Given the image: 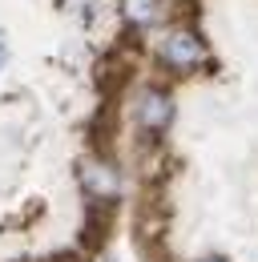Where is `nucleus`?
<instances>
[{
  "mask_svg": "<svg viewBox=\"0 0 258 262\" xmlns=\"http://www.w3.org/2000/svg\"><path fill=\"white\" fill-rule=\"evenodd\" d=\"M158 61L169 73H193L198 65H206V45L190 29H169L158 45Z\"/></svg>",
  "mask_w": 258,
  "mask_h": 262,
  "instance_id": "1",
  "label": "nucleus"
},
{
  "mask_svg": "<svg viewBox=\"0 0 258 262\" xmlns=\"http://www.w3.org/2000/svg\"><path fill=\"white\" fill-rule=\"evenodd\" d=\"M77 182L89 202H117L121 194V178H117V165H109L105 158H89V162L77 165Z\"/></svg>",
  "mask_w": 258,
  "mask_h": 262,
  "instance_id": "2",
  "label": "nucleus"
},
{
  "mask_svg": "<svg viewBox=\"0 0 258 262\" xmlns=\"http://www.w3.org/2000/svg\"><path fill=\"white\" fill-rule=\"evenodd\" d=\"M169 121H174V97L158 89V85H149V89H141V97H137V125L145 137H158V133L169 129Z\"/></svg>",
  "mask_w": 258,
  "mask_h": 262,
  "instance_id": "3",
  "label": "nucleus"
},
{
  "mask_svg": "<svg viewBox=\"0 0 258 262\" xmlns=\"http://www.w3.org/2000/svg\"><path fill=\"white\" fill-rule=\"evenodd\" d=\"M121 16L133 29H149L161 16V0H121Z\"/></svg>",
  "mask_w": 258,
  "mask_h": 262,
  "instance_id": "4",
  "label": "nucleus"
},
{
  "mask_svg": "<svg viewBox=\"0 0 258 262\" xmlns=\"http://www.w3.org/2000/svg\"><path fill=\"white\" fill-rule=\"evenodd\" d=\"M4 61H8V45H4V33H0V69H4Z\"/></svg>",
  "mask_w": 258,
  "mask_h": 262,
  "instance_id": "5",
  "label": "nucleus"
},
{
  "mask_svg": "<svg viewBox=\"0 0 258 262\" xmlns=\"http://www.w3.org/2000/svg\"><path fill=\"white\" fill-rule=\"evenodd\" d=\"M202 262H222V258H202Z\"/></svg>",
  "mask_w": 258,
  "mask_h": 262,
  "instance_id": "6",
  "label": "nucleus"
}]
</instances>
